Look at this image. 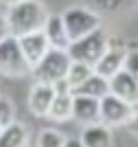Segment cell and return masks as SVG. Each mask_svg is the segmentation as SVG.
<instances>
[{
    "mask_svg": "<svg viewBox=\"0 0 138 147\" xmlns=\"http://www.w3.org/2000/svg\"><path fill=\"white\" fill-rule=\"evenodd\" d=\"M7 18H9V26H11V35L22 37L26 33L44 31L50 13L40 0H22L18 5L9 7Z\"/></svg>",
    "mask_w": 138,
    "mask_h": 147,
    "instance_id": "1",
    "label": "cell"
},
{
    "mask_svg": "<svg viewBox=\"0 0 138 147\" xmlns=\"http://www.w3.org/2000/svg\"><path fill=\"white\" fill-rule=\"evenodd\" d=\"M70 64H72V57L68 55V51L50 49L46 55H44V59L37 61L35 66H33L31 77H33V81H37V84H50V86H55L57 81L68 77Z\"/></svg>",
    "mask_w": 138,
    "mask_h": 147,
    "instance_id": "2",
    "label": "cell"
},
{
    "mask_svg": "<svg viewBox=\"0 0 138 147\" xmlns=\"http://www.w3.org/2000/svg\"><path fill=\"white\" fill-rule=\"evenodd\" d=\"M110 46V35L103 29H96L92 33H88L85 37H79L75 42H70L68 46V55L72 57V61H81V64H88V66L94 68L99 64L105 51Z\"/></svg>",
    "mask_w": 138,
    "mask_h": 147,
    "instance_id": "3",
    "label": "cell"
},
{
    "mask_svg": "<svg viewBox=\"0 0 138 147\" xmlns=\"http://www.w3.org/2000/svg\"><path fill=\"white\" fill-rule=\"evenodd\" d=\"M33 66L26 59L20 40L15 35H9L0 42V75L5 77H26L31 75Z\"/></svg>",
    "mask_w": 138,
    "mask_h": 147,
    "instance_id": "4",
    "label": "cell"
},
{
    "mask_svg": "<svg viewBox=\"0 0 138 147\" xmlns=\"http://www.w3.org/2000/svg\"><path fill=\"white\" fill-rule=\"evenodd\" d=\"M61 16H64V24H66V31L70 35V42L101 29V16L88 7H68Z\"/></svg>",
    "mask_w": 138,
    "mask_h": 147,
    "instance_id": "5",
    "label": "cell"
},
{
    "mask_svg": "<svg viewBox=\"0 0 138 147\" xmlns=\"http://www.w3.org/2000/svg\"><path fill=\"white\" fill-rule=\"evenodd\" d=\"M138 105L127 103L125 99L116 97L114 92H110L101 99V123L108 127H125L127 121L132 119Z\"/></svg>",
    "mask_w": 138,
    "mask_h": 147,
    "instance_id": "6",
    "label": "cell"
},
{
    "mask_svg": "<svg viewBox=\"0 0 138 147\" xmlns=\"http://www.w3.org/2000/svg\"><path fill=\"white\" fill-rule=\"evenodd\" d=\"M127 53H129V49H127L125 40H110V46H108V51H105V55L99 59V64L94 66V73L112 79L116 73H120V70L125 68Z\"/></svg>",
    "mask_w": 138,
    "mask_h": 147,
    "instance_id": "7",
    "label": "cell"
},
{
    "mask_svg": "<svg viewBox=\"0 0 138 147\" xmlns=\"http://www.w3.org/2000/svg\"><path fill=\"white\" fill-rule=\"evenodd\" d=\"M72 121H77L83 127L101 123V99L88 94H72Z\"/></svg>",
    "mask_w": 138,
    "mask_h": 147,
    "instance_id": "8",
    "label": "cell"
},
{
    "mask_svg": "<svg viewBox=\"0 0 138 147\" xmlns=\"http://www.w3.org/2000/svg\"><path fill=\"white\" fill-rule=\"evenodd\" d=\"M55 97H57L55 86H50V84H37L35 81L33 88H31V92H29V110H31V114L37 117V119L48 117Z\"/></svg>",
    "mask_w": 138,
    "mask_h": 147,
    "instance_id": "9",
    "label": "cell"
},
{
    "mask_svg": "<svg viewBox=\"0 0 138 147\" xmlns=\"http://www.w3.org/2000/svg\"><path fill=\"white\" fill-rule=\"evenodd\" d=\"M18 40H20V46H22V51H24V55H26V59L31 61V66H35L37 61H42L44 55H46L48 51L53 49L44 31L26 33V35L18 37Z\"/></svg>",
    "mask_w": 138,
    "mask_h": 147,
    "instance_id": "10",
    "label": "cell"
},
{
    "mask_svg": "<svg viewBox=\"0 0 138 147\" xmlns=\"http://www.w3.org/2000/svg\"><path fill=\"white\" fill-rule=\"evenodd\" d=\"M110 90L114 92L116 97L125 99L127 103L138 105V79L127 68H123L120 73H116L114 77L110 79Z\"/></svg>",
    "mask_w": 138,
    "mask_h": 147,
    "instance_id": "11",
    "label": "cell"
},
{
    "mask_svg": "<svg viewBox=\"0 0 138 147\" xmlns=\"http://www.w3.org/2000/svg\"><path fill=\"white\" fill-rule=\"evenodd\" d=\"M44 33H46L48 42L53 49H61V51H68L70 46V35L66 31V24H64V16L61 13H50L46 26H44Z\"/></svg>",
    "mask_w": 138,
    "mask_h": 147,
    "instance_id": "12",
    "label": "cell"
},
{
    "mask_svg": "<svg viewBox=\"0 0 138 147\" xmlns=\"http://www.w3.org/2000/svg\"><path fill=\"white\" fill-rule=\"evenodd\" d=\"M85 147H114V138H112V127L103 125V123H92L81 129V136Z\"/></svg>",
    "mask_w": 138,
    "mask_h": 147,
    "instance_id": "13",
    "label": "cell"
},
{
    "mask_svg": "<svg viewBox=\"0 0 138 147\" xmlns=\"http://www.w3.org/2000/svg\"><path fill=\"white\" fill-rule=\"evenodd\" d=\"M110 79L103 77L99 73H92L88 79L72 92V94H88V97H94V99H103L105 94H110Z\"/></svg>",
    "mask_w": 138,
    "mask_h": 147,
    "instance_id": "14",
    "label": "cell"
},
{
    "mask_svg": "<svg viewBox=\"0 0 138 147\" xmlns=\"http://www.w3.org/2000/svg\"><path fill=\"white\" fill-rule=\"evenodd\" d=\"M29 145V127H24L22 123L13 121L7 125L0 134V147H26Z\"/></svg>",
    "mask_w": 138,
    "mask_h": 147,
    "instance_id": "15",
    "label": "cell"
},
{
    "mask_svg": "<svg viewBox=\"0 0 138 147\" xmlns=\"http://www.w3.org/2000/svg\"><path fill=\"white\" fill-rule=\"evenodd\" d=\"M48 119L55 123H64V121H72V92H57Z\"/></svg>",
    "mask_w": 138,
    "mask_h": 147,
    "instance_id": "16",
    "label": "cell"
},
{
    "mask_svg": "<svg viewBox=\"0 0 138 147\" xmlns=\"http://www.w3.org/2000/svg\"><path fill=\"white\" fill-rule=\"evenodd\" d=\"M92 73H94V68H92V66L81 64V61H72V64H70V70H68V77H66V81L70 84V90L75 92Z\"/></svg>",
    "mask_w": 138,
    "mask_h": 147,
    "instance_id": "17",
    "label": "cell"
},
{
    "mask_svg": "<svg viewBox=\"0 0 138 147\" xmlns=\"http://www.w3.org/2000/svg\"><path fill=\"white\" fill-rule=\"evenodd\" d=\"M66 141H68V136H64L59 129L46 127L37 134L35 147H66Z\"/></svg>",
    "mask_w": 138,
    "mask_h": 147,
    "instance_id": "18",
    "label": "cell"
},
{
    "mask_svg": "<svg viewBox=\"0 0 138 147\" xmlns=\"http://www.w3.org/2000/svg\"><path fill=\"white\" fill-rule=\"evenodd\" d=\"M13 121H15V105H13V101L9 97L0 94V123L7 127Z\"/></svg>",
    "mask_w": 138,
    "mask_h": 147,
    "instance_id": "19",
    "label": "cell"
},
{
    "mask_svg": "<svg viewBox=\"0 0 138 147\" xmlns=\"http://www.w3.org/2000/svg\"><path fill=\"white\" fill-rule=\"evenodd\" d=\"M127 49H129V53H127L125 68L138 79V42H127Z\"/></svg>",
    "mask_w": 138,
    "mask_h": 147,
    "instance_id": "20",
    "label": "cell"
},
{
    "mask_svg": "<svg viewBox=\"0 0 138 147\" xmlns=\"http://www.w3.org/2000/svg\"><path fill=\"white\" fill-rule=\"evenodd\" d=\"M99 9H103V11H114V9H118L120 2L123 0H92Z\"/></svg>",
    "mask_w": 138,
    "mask_h": 147,
    "instance_id": "21",
    "label": "cell"
},
{
    "mask_svg": "<svg viewBox=\"0 0 138 147\" xmlns=\"http://www.w3.org/2000/svg\"><path fill=\"white\" fill-rule=\"evenodd\" d=\"M11 35V26H9V18H7L5 13L0 11V42L5 40V37Z\"/></svg>",
    "mask_w": 138,
    "mask_h": 147,
    "instance_id": "22",
    "label": "cell"
},
{
    "mask_svg": "<svg viewBox=\"0 0 138 147\" xmlns=\"http://www.w3.org/2000/svg\"><path fill=\"white\" fill-rule=\"evenodd\" d=\"M125 129H127V132H129L132 136H136V138H138V108H136V112L132 114V119L127 121Z\"/></svg>",
    "mask_w": 138,
    "mask_h": 147,
    "instance_id": "23",
    "label": "cell"
},
{
    "mask_svg": "<svg viewBox=\"0 0 138 147\" xmlns=\"http://www.w3.org/2000/svg\"><path fill=\"white\" fill-rule=\"evenodd\" d=\"M66 147H85L81 138H68L66 141Z\"/></svg>",
    "mask_w": 138,
    "mask_h": 147,
    "instance_id": "24",
    "label": "cell"
},
{
    "mask_svg": "<svg viewBox=\"0 0 138 147\" xmlns=\"http://www.w3.org/2000/svg\"><path fill=\"white\" fill-rule=\"evenodd\" d=\"M7 7H11V5H18V2H22V0H2Z\"/></svg>",
    "mask_w": 138,
    "mask_h": 147,
    "instance_id": "25",
    "label": "cell"
},
{
    "mask_svg": "<svg viewBox=\"0 0 138 147\" xmlns=\"http://www.w3.org/2000/svg\"><path fill=\"white\" fill-rule=\"evenodd\" d=\"M2 129H5V125H2V123H0V134H2Z\"/></svg>",
    "mask_w": 138,
    "mask_h": 147,
    "instance_id": "26",
    "label": "cell"
}]
</instances>
